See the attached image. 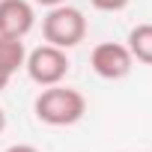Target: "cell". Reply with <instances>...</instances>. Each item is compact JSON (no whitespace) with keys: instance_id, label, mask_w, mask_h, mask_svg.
Instances as JSON below:
<instances>
[{"instance_id":"1","label":"cell","mask_w":152,"mask_h":152,"mask_svg":"<svg viewBox=\"0 0 152 152\" xmlns=\"http://www.w3.org/2000/svg\"><path fill=\"white\" fill-rule=\"evenodd\" d=\"M33 110H36V119L45 125H54V128L75 125L87 113V99L81 90L54 84V87H42V93L33 102Z\"/></svg>"},{"instance_id":"2","label":"cell","mask_w":152,"mask_h":152,"mask_svg":"<svg viewBox=\"0 0 152 152\" xmlns=\"http://www.w3.org/2000/svg\"><path fill=\"white\" fill-rule=\"evenodd\" d=\"M42 36L48 45L54 48H75L87 39V18L81 9H75L69 3H60V6H51L45 21H42Z\"/></svg>"},{"instance_id":"3","label":"cell","mask_w":152,"mask_h":152,"mask_svg":"<svg viewBox=\"0 0 152 152\" xmlns=\"http://www.w3.org/2000/svg\"><path fill=\"white\" fill-rule=\"evenodd\" d=\"M24 69L30 75V81H36L39 87H54V84H63V78L69 75V57L63 48H54L45 42L27 54Z\"/></svg>"},{"instance_id":"4","label":"cell","mask_w":152,"mask_h":152,"mask_svg":"<svg viewBox=\"0 0 152 152\" xmlns=\"http://www.w3.org/2000/svg\"><path fill=\"white\" fill-rule=\"evenodd\" d=\"M90 66H93V72L99 75V78H104V81H119V78H125V75L131 72L134 57H131L128 45H119V42H102V45L93 48Z\"/></svg>"},{"instance_id":"5","label":"cell","mask_w":152,"mask_h":152,"mask_svg":"<svg viewBox=\"0 0 152 152\" xmlns=\"http://www.w3.org/2000/svg\"><path fill=\"white\" fill-rule=\"evenodd\" d=\"M36 24V12L30 0H0V36L24 39Z\"/></svg>"},{"instance_id":"6","label":"cell","mask_w":152,"mask_h":152,"mask_svg":"<svg viewBox=\"0 0 152 152\" xmlns=\"http://www.w3.org/2000/svg\"><path fill=\"white\" fill-rule=\"evenodd\" d=\"M128 51L137 63L152 66V24H137L128 33Z\"/></svg>"},{"instance_id":"7","label":"cell","mask_w":152,"mask_h":152,"mask_svg":"<svg viewBox=\"0 0 152 152\" xmlns=\"http://www.w3.org/2000/svg\"><path fill=\"white\" fill-rule=\"evenodd\" d=\"M27 51H24V39H9V36H0V63L9 66L12 72L24 69Z\"/></svg>"},{"instance_id":"8","label":"cell","mask_w":152,"mask_h":152,"mask_svg":"<svg viewBox=\"0 0 152 152\" xmlns=\"http://www.w3.org/2000/svg\"><path fill=\"white\" fill-rule=\"evenodd\" d=\"M90 3L96 9H102V12H119V9H125L131 3V0H90Z\"/></svg>"},{"instance_id":"9","label":"cell","mask_w":152,"mask_h":152,"mask_svg":"<svg viewBox=\"0 0 152 152\" xmlns=\"http://www.w3.org/2000/svg\"><path fill=\"white\" fill-rule=\"evenodd\" d=\"M12 75H15V72H12L9 66H3V63H0V93L6 90V84L12 81Z\"/></svg>"},{"instance_id":"10","label":"cell","mask_w":152,"mask_h":152,"mask_svg":"<svg viewBox=\"0 0 152 152\" xmlns=\"http://www.w3.org/2000/svg\"><path fill=\"white\" fill-rule=\"evenodd\" d=\"M3 152H39V149L30 146V143H15V146H9V149H3Z\"/></svg>"},{"instance_id":"11","label":"cell","mask_w":152,"mask_h":152,"mask_svg":"<svg viewBox=\"0 0 152 152\" xmlns=\"http://www.w3.org/2000/svg\"><path fill=\"white\" fill-rule=\"evenodd\" d=\"M36 3H42V6H48V9H51V6H60V3H66V0H36Z\"/></svg>"},{"instance_id":"12","label":"cell","mask_w":152,"mask_h":152,"mask_svg":"<svg viewBox=\"0 0 152 152\" xmlns=\"http://www.w3.org/2000/svg\"><path fill=\"white\" fill-rule=\"evenodd\" d=\"M3 128H6V110L0 107V134H3Z\"/></svg>"}]
</instances>
